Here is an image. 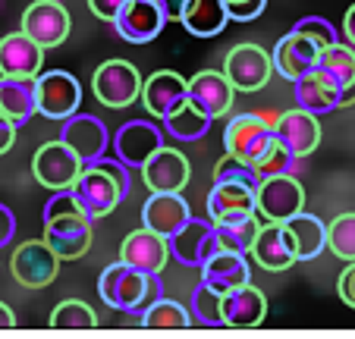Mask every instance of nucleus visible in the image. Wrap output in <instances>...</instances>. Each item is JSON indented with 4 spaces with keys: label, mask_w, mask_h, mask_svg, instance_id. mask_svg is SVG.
Segmentation results:
<instances>
[{
    "label": "nucleus",
    "mask_w": 355,
    "mask_h": 339,
    "mask_svg": "<svg viewBox=\"0 0 355 339\" xmlns=\"http://www.w3.org/2000/svg\"><path fill=\"white\" fill-rule=\"evenodd\" d=\"M98 293L104 299V305L123 314H139L141 308H148L155 299H161V273H141L135 267L116 264L104 267L98 279Z\"/></svg>",
    "instance_id": "f257e3e1"
},
{
    "label": "nucleus",
    "mask_w": 355,
    "mask_h": 339,
    "mask_svg": "<svg viewBox=\"0 0 355 339\" xmlns=\"http://www.w3.org/2000/svg\"><path fill=\"white\" fill-rule=\"evenodd\" d=\"M82 104V85L67 69H41L35 76V113L47 120H67Z\"/></svg>",
    "instance_id": "f03ea898"
},
{
    "label": "nucleus",
    "mask_w": 355,
    "mask_h": 339,
    "mask_svg": "<svg viewBox=\"0 0 355 339\" xmlns=\"http://www.w3.org/2000/svg\"><path fill=\"white\" fill-rule=\"evenodd\" d=\"M302 207H305V189L293 173L264 176L255 186V214L261 220L283 223L293 214H299Z\"/></svg>",
    "instance_id": "7ed1b4c3"
},
{
    "label": "nucleus",
    "mask_w": 355,
    "mask_h": 339,
    "mask_svg": "<svg viewBox=\"0 0 355 339\" xmlns=\"http://www.w3.org/2000/svg\"><path fill=\"white\" fill-rule=\"evenodd\" d=\"M69 192H73L76 205L82 207V214H85L92 223L101 220V217H107V214L123 201L120 186H116V182L110 180V173H104L98 164L82 166V173L76 176V182L69 186Z\"/></svg>",
    "instance_id": "20e7f679"
},
{
    "label": "nucleus",
    "mask_w": 355,
    "mask_h": 339,
    "mask_svg": "<svg viewBox=\"0 0 355 339\" xmlns=\"http://www.w3.org/2000/svg\"><path fill=\"white\" fill-rule=\"evenodd\" d=\"M139 88H141V76L139 69L129 60H107L101 63L92 76V92L110 110L129 107L132 101H139Z\"/></svg>",
    "instance_id": "39448f33"
},
{
    "label": "nucleus",
    "mask_w": 355,
    "mask_h": 339,
    "mask_svg": "<svg viewBox=\"0 0 355 339\" xmlns=\"http://www.w3.org/2000/svg\"><path fill=\"white\" fill-rule=\"evenodd\" d=\"M82 160L76 157V151L69 145L57 141H44V145L35 151L32 157V176L38 186L51 189V192H60V189H69L76 182V176L82 173Z\"/></svg>",
    "instance_id": "423d86ee"
},
{
    "label": "nucleus",
    "mask_w": 355,
    "mask_h": 339,
    "mask_svg": "<svg viewBox=\"0 0 355 339\" xmlns=\"http://www.w3.org/2000/svg\"><path fill=\"white\" fill-rule=\"evenodd\" d=\"M270 73H274V63H270V53L258 44H236L227 53V63H223V76L236 92H261L268 85Z\"/></svg>",
    "instance_id": "0eeeda50"
},
{
    "label": "nucleus",
    "mask_w": 355,
    "mask_h": 339,
    "mask_svg": "<svg viewBox=\"0 0 355 339\" xmlns=\"http://www.w3.org/2000/svg\"><path fill=\"white\" fill-rule=\"evenodd\" d=\"M274 120L277 116H264V113H239V116H233L227 123V132H223L227 154L252 164L274 139Z\"/></svg>",
    "instance_id": "6e6552de"
},
{
    "label": "nucleus",
    "mask_w": 355,
    "mask_h": 339,
    "mask_svg": "<svg viewBox=\"0 0 355 339\" xmlns=\"http://www.w3.org/2000/svg\"><path fill=\"white\" fill-rule=\"evenodd\" d=\"M69 28H73V19H69V10L60 0H35L22 13V32L44 51L60 47L69 38Z\"/></svg>",
    "instance_id": "1a4fd4ad"
},
{
    "label": "nucleus",
    "mask_w": 355,
    "mask_h": 339,
    "mask_svg": "<svg viewBox=\"0 0 355 339\" xmlns=\"http://www.w3.org/2000/svg\"><path fill=\"white\" fill-rule=\"evenodd\" d=\"M167 252H170V258L180 261L182 267H195V270H198V267L217 252L214 223H211V220L189 217L173 236H167Z\"/></svg>",
    "instance_id": "9d476101"
},
{
    "label": "nucleus",
    "mask_w": 355,
    "mask_h": 339,
    "mask_svg": "<svg viewBox=\"0 0 355 339\" xmlns=\"http://www.w3.org/2000/svg\"><path fill=\"white\" fill-rule=\"evenodd\" d=\"M10 270L26 289H41L57 279L60 258L51 252V245L44 239H28L22 245H16L13 258H10Z\"/></svg>",
    "instance_id": "9b49d317"
},
{
    "label": "nucleus",
    "mask_w": 355,
    "mask_h": 339,
    "mask_svg": "<svg viewBox=\"0 0 355 339\" xmlns=\"http://www.w3.org/2000/svg\"><path fill=\"white\" fill-rule=\"evenodd\" d=\"M44 242L60 261H79L92 248V220L85 214H60L44 220Z\"/></svg>",
    "instance_id": "f8f14e48"
},
{
    "label": "nucleus",
    "mask_w": 355,
    "mask_h": 339,
    "mask_svg": "<svg viewBox=\"0 0 355 339\" xmlns=\"http://www.w3.org/2000/svg\"><path fill=\"white\" fill-rule=\"evenodd\" d=\"M164 22H167V16H164L157 0H126L123 10L114 16L116 35H120L123 41H129V44H148V41H155L157 35H161Z\"/></svg>",
    "instance_id": "ddd939ff"
},
{
    "label": "nucleus",
    "mask_w": 355,
    "mask_h": 339,
    "mask_svg": "<svg viewBox=\"0 0 355 339\" xmlns=\"http://www.w3.org/2000/svg\"><path fill=\"white\" fill-rule=\"evenodd\" d=\"M60 141L73 148L76 157H79L82 164H92V160H98V157L107 154L110 132L98 116H92V113H73V116L63 120Z\"/></svg>",
    "instance_id": "4468645a"
},
{
    "label": "nucleus",
    "mask_w": 355,
    "mask_h": 339,
    "mask_svg": "<svg viewBox=\"0 0 355 339\" xmlns=\"http://www.w3.org/2000/svg\"><path fill=\"white\" fill-rule=\"evenodd\" d=\"M139 170L148 192H182L189 186V157L170 145H161Z\"/></svg>",
    "instance_id": "2eb2a0df"
},
{
    "label": "nucleus",
    "mask_w": 355,
    "mask_h": 339,
    "mask_svg": "<svg viewBox=\"0 0 355 339\" xmlns=\"http://www.w3.org/2000/svg\"><path fill=\"white\" fill-rule=\"evenodd\" d=\"M186 101L192 107H198L205 116L211 120H220L233 110L236 101V88L227 82L223 73H214V69H205V73L186 79Z\"/></svg>",
    "instance_id": "dca6fc26"
},
{
    "label": "nucleus",
    "mask_w": 355,
    "mask_h": 339,
    "mask_svg": "<svg viewBox=\"0 0 355 339\" xmlns=\"http://www.w3.org/2000/svg\"><path fill=\"white\" fill-rule=\"evenodd\" d=\"M164 145L161 129L151 120H132L126 126H120V132L110 139V148H114V157L123 160L126 166H135L139 170L157 148Z\"/></svg>",
    "instance_id": "f3484780"
},
{
    "label": "nucleus",
    "mask_w": 355,
    "mask_h": 339,
    "mask_svg": "<svg viewBox=\"0 0 355 339\" xmlns=\"http://www.w3.org/2000/svg\"><path fill=\"white\" fill-rule=\"evenodd\" d=\"M248 254H252V261H255L261 270H270V273L289 270V267L295 264L293 242H289V236H286V226L274 223V220H261Z\"/></svg>",
    "instance_id": "a211bd4d"
},
{
    "label": "nucleus",
    "mask_w": 355,
    "mask_h": 339,
    "mask_svg": "<svg viewBox=\"0 0 355 339\" xmlns=\"http://www.w3.org/2000/svg\"><path fill=\"white\" fill-rule=\"evenodd\" d=\"M274 135L295 157H309L321 145V120H318L315 113L302 110V107H293V110L280 113L274 120Z\"/></svg>",
    "instance_id": "6ab92c4d"
},
{
    "label": "nucleus",
    "mask_w": 355,
    "mask_h": 339,
    "mask_svg": "<svg viewBox=\"0 0 355 339\" xmlns=\"http://www.w3.org/2000/svg\"><path fill=\"white\" fill-rule=\"evenodd\" d=\"M139 101L145 104V110L164 120L167 113H173L180 104H186V79L173 69H161V73H151L148 79H141L139 88Z\"/></svg>",
    "instance_id": "aec40b11"
},
{
    "label": "nucleus",
    "mask_w": 355,
    "mask_h": 339,
    "mask_svg": "<svg viewBox=\"0 0 355 339\" xmlns=\"http://www.w3.org/2000/svg\"><path fill=\"white\" fill-rule=\"evenodd\" d=\"M268 314V299L258 286L252 283H242V286L230 289L220 295V320L223 327H233V330H248V327H258Z\"/></svg>",
    "instance_id": "412c9836"
},
{
    "label": "nucleus",
    "mask_w": 355,
    "mask_h": 339,
    "mask_svg": "<svg viewBox=\"0 0 355 339\" xmlns=\"http://www.w3.org/2000/svg\"><path fill=\"white\" fill-rule=\"evenodd\" d=\"M44 67V47L35 44L26 32H10L0 38V76L35 79Z\"/></svg>",
    "instance_id": "4be33fe9"
},
{
    "label": "nucleus",
    "mask_w": 355,
    "mask_h": 339,
    "mask_svg": "<svg viewBox=\"0 0 355 339\" xmlns=\"http://www.w3.org/2000/svg\"><path fill=\"white\" fill-rule=\"evenodd\" d=\"M120 261L129 267H135V270H141V273H161L170 261L167 239L157 236L155 229L141 226V229H135V233H129L126 239H123Z\"/></svg>",
    "instance_id": "5701e85b"
},
{
    "label": "nucleus",
    "mask_w": 355,
    "mask_h": 339,
    "mask_svg": "<svg viewBox=\"0 0 355 339\" xmlns=\"http://www.w3.org/2000/svg\"><path fill=\"white\" fill-rule=\"evenodd\" d=\"M192 217L189 201L180 192H151L148 201L141 205V226L155 229L157 236H173L186 220Z\"/></svg>",
    "instance_id": "b1692460"
},
{
    "label": "nucleus",
    "mask_w": 355,
    "mask_h": 339,
    "mask_svg": "<svg viewBox=\"0 0 355 339\" xmlns=\"http://www.w3.org/2000/svg\"><path fill=\"white\" fill-rule=\"evenodd\" d=\"M293 85H295V107H302V110L315 113V116L340 110V85L321 67H311L309 73H302Z\"/></svg>",
    "instance_id": "393cba45"
},
{
    "label": "nucleus",
    "mask_w": 355,
    "mask_h": 339,
    "mask_svg": "<svg viewBox=\"0 0 355 339\" xmlns=\"http://www.w3.org/2000/svg\"><path fill=\"white\" fill-rule=\"evenodd\" d=\"M198 270H201V283L220 295L230 293V289H236V286H242V283H252L248 254H239V252H223V248H217Z\"/></svg>",
    "instance_id": "a878e982"
},
{
    "label": "nucleus",
    "mask_w": 355,
    "mask_h": 339,
    "mask_svg": "<svg viewBox=\"0 0 355 339\" xmlns=\"http://www.w3.org/2000/svg\"><path fill=\"white\" fill-rule=\"evenodd\" d=\"M255 211V186H245V182H214L208 195V220L211 223H230V220H239L245 214Z\"/></svg>",
    "instance_id": "bb28decb"
},
{
    "label": "nucleus",
    "mask_w": 355,
    "mask_h": 339,
    "mask_svg": "<svg viewBox=\"0 0 355 339\" xmlns=\"http://www.w3.org/2000/svg\"><path fill=\"white\" fill-rule=\"evenodd\" d=\"M318 53H321V47H318L311 38H305V35H299V32H289L274 44L270 63H274V69L283 76V79L295 82L302 73H309V69L318 63Z\"/></svg>",
    "instance_id": "cd10ccee"
},
{
    "label": "nucleus",
    "mask_w": 355,
    "mask_h": 339,
    "mask_svg": "<svg viewBox=\"0 0 355 339\" xmlns=\"http://www.w3.org/2000/svg\"><path fill=\"white\" fill-rule=\"evenodd\" d=\"M283 226H286V236L293 242L295 261H315L327 248V223L315 214L299 211L289 220H283Z\"/></svg>",
    "instance_id": "c85d7f7f"
},
{
    "label": "nucleus",
    "mask_w": 355,
    "mask_h": 339,
    "mask_svg": "<svg viewBox=\"0 0 355 339\" xmlns=\"http://www.w3.org/2000/svg\"><path fill=\"white\" fill-rule=\"evenodd\" d=\"M180 22L195 38H214V35H220L227 28L230 16H227L223 0H186Z\"/></svg>",
    "instance_id": "c756f323"
},
{
    "label": "nucleus",
    "mask_w": 355,
    "mask_h": 339,
    "mask_svg": "<svg viewBox=\"0 0 355 339\" xmlns=\"http://www.w3.org/2000/svg\"><path fill=\"white\" fill-rule=\"evenodd\" d=\"M0 113L16 126H26L35 116V79L0 76Z\"/></svg>",
    "instance_id": "7c9ffc66"
},
{
    "label": "nucleus",
    "mask_w": 355,
    "mask_h": 339,
    "mask_svg": "<svg viewBox=\"0 0 355 339\" xmlns=\"http://www.w3.org/2000/svg\"><path fill=\"white\" fill-rule=\"evenodd\" d=\"M211 123H214L211 116H205L198 107H192L186 101V104H180L173 113L164 116V132L173 135L176 141H198V139L208 135Z\"/></svg>",
    "instance_id": "2f4dec72"
},
{
    "label": "nucleus",
    "mask_w": 355,
    "mask_h": 339,
    "mask_svg": "<svg viewBox=\"0 0 355 339\" xmlns=\"http://www.w3.org/2000/svg\"><path fill=\"white\" fill-rule=\"evenodd\" d=\"M135 318L148 330H186V327H192L189 308H182L173 299H155L148 308H141Z\"/></svg>",
    "instance_id": "473e14b6"
},
{
    "label": "nucleus",
    "mask_w": 355,
    "mask_h": 339,
    "mask_svg": "<svg viewBox=\"0 0 355 339\" xmlns=\"http://www.w3.org/2000/svg\"><path fill=\"white\" fill-rule=\"evenodd\" d=\"M261 226V217L255 211L245 214L239 220H230V223H217V248L223 252H239V254H248L252 242H255V233Z\"/></svg>",
    "instance_id": "72a5a7b5"
},
{
    "label": "nucleus",
    "mask_w": 355,
    "mask_h": 339,
    "mask_svg": "<svg viewBox=\"0 0 355 339\" xmlns=\"http://www.w3.org/2000/svg\"><path fill=\"white\" fill-rule=\"evenodd\" d=\"M315 67H321L324 73L343 88V85H349V82H355V51L349 44L336 41V44H330V47H321Z\"/></svg>",
    "instance_id": "f704fd0d"
},
{
    "label": "nucleus",
    "mask_w": 355,
    "mask_h": 339,
    "mask_svg": "<svg viewBox=\"0 0 355 339\" xmlns=\"http://www.w3.org/2000/svg\"><path fill=\"white\" fill-rule=\"evenodd\" d=\"M295 160H299V157H295V154L274 135V139H270V145L264 148L255 160H252V170L258 173V180H264V176H280V173H293Z\"/></svg>",
    "instance_id": "c9c22d12"
},
{
    "label": "nucleus",
    "mask_w": 355,
    "mask_h": 339,
    "mask_svg": "<svg viewBox=\"0 0 355 339\" xmlns=\"http://www.w3.org/2000/svg\"><path fill=\"white\" fill-rule=\"evenodd\" d=\"M189 318L195 327H223L220 320V293H214L211 286L198 283L192 289V299H189Z\"/></svg>",
    "instance_id": "e433bc0d"
},
{
    "label": "nucleus",
    "mask_w": 355,
    "mask_h": 339,
    "mask_svg": "<svg viewBox=\"0 0 355 339\" xmlns=\"http://www.w3.org/2000/svg\"><path fill=\"white\" fill-rule=\"evenodd\" d=\"M94 324H98L94 311L79 299H67L51 311V327L57 330H92Z\"/></svg>",
    "instance_id": "4c0bfd02"
},
{
    "label": "nucleus",
    "mask_w": 355,
    "mask_h": 339,
    "mask_svg": "<svg viewBox=\"0 0 355 339\" xmlns=\"http://www.w3.org/2000/svg\"><path fill=\"white\" fill-rule=\"evenodd\" d=\"M327 248L343 261H355V214H340L327 223Z\"/></svg>",
    "instance_id": "58836bf2"
},
{
    "label": "nucleus",
    "mask_w": 355,
    "mask_h": 339,
    "mask_svg": "<svg viewBox=\"0 0 355 339\" xmlns=\"http://www.w3.org/2000/svg\"><path fill=\"white\" fill-rule=\"evenodd\" d=\"M223 180H230V182H245V186H258V173L252 170V164L248 160H239V157H233V154H223L220 160H217V166H214V182H223Z\"/></svg>",
    "instance_id": "ea45409f"
},
{
    "label": "nucleus",
    "mask_w": 355,
    "mask_h": 339,
    "mask_svg": "<svg viewBox=\"0 0 355 339\" xmlns=\"http://www.w3.org/2000/svg\"><path fill=\"white\" fill-rule=\"evenodd\" d=\"M293 32H299V35H305V38H311L318 47H330V44H336V41H340L336 28L330 26L324 16H305V19H299V22L293 26Z\"/></svg>",
    "instance_id": "a19ab883"
},
{
    "label": "nucleus",
    "mask_w": 355,
    "mask_h": 339,
    "mask_svg": "<svg viewBox=\"0 0 355 339\" xmlns=\"http://www.w3.org/2000/svg\"><path fill=\"white\" fill-rule=\"evenodd\" d=\"M230 22H252L264 13L268 0H223Z\"/></svg>",
    "instance_id": "79ce46f5"
},
{
    "label": "nucleus",
    "mask_w": 355,
    "mask_h": 339,
    "mask_svg": "<svg viewBox=\"0 0 355 339\" xmlns=\"http://www.w3.org/2000/svg\"><path fill=\"white\" fill-rule=\"evenodd\" d=\"M92 164H98L104 173H110V180L120 186L123 198H126L129 189H132V180H129V166L123 164V160H116V157H98V160H92Z\"/></svg>",
    "instance_id": "37998d69"
},
{
    "label": "nucleus",
    "mask_w": 355,
    "mask_h": 339,
    "mask_svg": "<svg viewBox=\"0 0 355 339\" xmlns=\"http://www.w3.org/2000/svg\"><path fill=\"white\" fill-rule=\"evenodd\" d=\"M60 214H82V207L76 205V198H73V192H69V189L54 192L51 198H47V205H44V220L60 217Z\"/></svg>",
    "instance_id": "c03bdc74"
},
{
    "label": "nucleus",
    "mask_w": 355,
    "mask_h": 339,
    "mask_svg": "<svg viewBox=\"0 0 355 339\" xmlns=\"http://www.w3.org/2000/svg\"><path fill=\"white\" fill-rule=\"evenodd\" d=\"M336 293H340V299L346 302L349 308H355V261H346V270L340 273Z\"/></svg>",
    "instance_id": "a18cd8bd"
},
{
    "label": "nucleus",
    "mask_w": 355,
    "mask_h": 339,
    "mask_svg": "<svg viewBox=\"0 0 355 339\" xmlns=\"http://www.w3.org/2000/svg\"><path fill=\"white\" fill-rule=\"evenodd\" d=\"M123 3H126V0H88V10H92L98 19L114 22V16L123 10Z\"/></svg>",
    "instance_id": "49530a36"
},
{
    "label": "nucleus",
    "mask_w": 355,
    "mask_h": 339,
    "mask_svg": "<svg viewBox=\"0 0 355 339\" xmlns=\"http://www.w3.org/2000/svg\"><path fill=\"white\" fill-rule=\"evenodd\" d=\"M13 236H16V217L7 205H0V248L10 245Z\"/></svg>",
    "instance_id": "de8ad7c7"
},
{
    "label": "nucleus",
    "mask_w": 355,
    "mask_h": 339,
    "mask_svg": "<svg viewBox=\"0 0 355 339\" xmlns=\"http://www.w3.org/2000/svg\"><path fill=\"white\" fill-rule=\"evenodd\" d=\"M16 123H10L7 116H3V113H0V154H7L10 148L16 145Z\"/></svg>",
    "instance_id": "09e8293b"
},
{
    "label": "nucleus",
    "mask_w": 355,
    "mask_h": 339,
    "mask_svg": "<svg viewBox=\"0 0 355 339\" xmlns=\"http://www.w3.org/2000/svg\"><path fill=\"white\" fill-rule=\"evenodd\" d=\"M157 3H161V10H164V16H167V22H170V19L180 22V13H182V7H186V0H157Z\"/></svg>",
    "instance_id": "8fccbe9b"
},
{
    "label": "nucleus",
    "mask_w": 355,
    "mask_h": 339,
    "mask_svg": "<svg viewBox=\"0 0 355 339\" xmlns=\"http://www.w3.org/2000/svg\"><path fill=\"white\" fill-rule=\"evenodd\" d=\"M343 35H346V41L355 47V3L346 10V16H343Z\"/></svg>",
    "instance_id": "3c124183"
},
{
    "label": "nucleus",
    "mask_w": 355,
    "mask_h": 339,
    "mask_svg": "<svg viewBox=\"0 0 355 339\" xmlns=\"http://www.w3.org/2000/svg\"><path fill=\"white\" fill-rule=\"evenodd\" d=\"M10 327H16V314L10 305H3L0 302V330H10Z\"/></svg>",
    "instance_id": "603ef678"
},
{
    "label": "nucleus",
    "mask_w": 355,
    "mask_h": 339,
    "mask_svg": "<svg viewBox=\"0 0 355 339\" xmlns=\"http://www.w3.org/2000/svg\"><path fill=\"white\" fill-rule=\"evenodd\" d=\"M355 104V82L340 88V107H352Z\"/></svg>",
    "instance_id": "864d4df0"
}]
</instances>
